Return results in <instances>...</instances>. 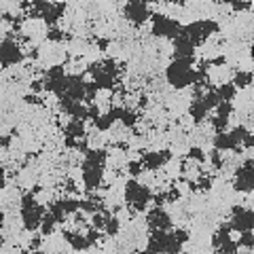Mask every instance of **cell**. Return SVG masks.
Instances as JSON below:
<instances>
[{
    "instance_id": "cell-11",
    "label": "cell",
    "mask_w": 254,
    "mask_h": 254,
    "mask_svg": "<svg viewBox=\"0 0 254 254\" xmlns=\"http://www.w3.org/2000/svg\"><path fill=\"white\" fill-rule=\"evenodd\" d=\"M214 148H218V150H235V153H237V146L233 144L231 136H229V133H225V131L214 136Z\"/></svg>"
},
{
    "instance_id": "cell-3",
    "label": "cell",
    "mask_w": 254,
    "mask_h": 254,
    "mask_svg": "<svg viewBox=\"0 0 254 254\" xmlns=\"http://www.w3.org/2000/svg\"><path fill=\"white\" fill-rule=\"evenodd\" d=\"M172 159V150L168 148H161V150H148V153H142L140 157V161L142 165H144L146 170H159V168H163L165 163H168Z\"/></svg>"
},
{
    "instance_id": "cell-14",
    "label": "cell",
    "mask_w": 254,
    "mask_h": 254,
    "mask_svg": "<svg viewBox=\"0 0 254 254\" xmlns=\"http://www.w3.org/2000/svg\"><path fill=\"white\" fill-rule=\"evenodd\" d=\"M216 110H218V117H222V119H229V115H233L235 106H233V102H218Z\"/></svg>"
},
{
    "instance_id": "cell-1",
    "label": "cell",
    "mask_w": 254,
    "mask_h": 254,
    "mask_svg": "<svg viewBox=\"0 0 254 254\" xmlns=\"http://www.w3.org/2000/svg\"><path fill=\"white\" fill-rule=\"evenodd\" d=\"M165 78L174 89H185V87L193 85V68H189L180 62H174L165 70Z\"/></svg>"
},
{
    "instance_id": "cell-4",
    "label": "cell",
    "mask_w": 254,
    "mask_h": 254,
    "mask_svg": "<svg viewBox=\"0 0 254 254\" xmlns=\"http://www.w3.org/2000/svg\"><path fill=\"white\" fill-rule=\"evenodd\" d=\"M23 60V51L17 47L15 41H4L2 43V68H11L17 66V64Z\"/></svg>"
},
{
    "instance_id": "cell-10",
    "label": "cell",
    "mask_w": 254,
    "mask_h": 254,
    "mask_svg": "<svg viewBox=\"0 0 254 254\" xmlns=\"http://www.w3.org/2000/svg\"><path fill=\"white\" fill-rule=\"evenodd\" d=\"M187 113L190 115V119H193L195 125H197V123H203L205 121V117H208V108H205L201 102H190V106H189Z\"/></svg>"
},
{
    "instance_id": "cell-8",
    "label": "cell",
    "mask_w": 254,
    "mask_h": 254,
    "mask_svg": "<svg viewBox=\"0 0 254 254\" xmlns=\"http://www.w3.org/2000/svg\"><path fill=\"white\" fill-rule=\"evenodd\" d=\"M233 220H231V225H233V231H252V222H254V214L252 210H242V212H237V214H231Z\"/></svg>"
},
{
    "instance_id": "cell-17",
    "label": "cell",
    "mask_w": 254,
    "mask_h": 254,
    "mask_svg": "<svg viewBox=\"0 0 254 254\" xmlns=\"http://www.w3.org/2000/svg\"><path fill=\"white\" fill-rule=\"evenodd\" d=\"M62 203V208L66 210V214H74L78 210V201L76 199H58Z\"/></svg>"
},
{
    "instance_id": "cell-20",
    "label": "cell",
    "mask_w": 254,
    "mask_h": 254,
    "mask_svg": "<svg viewBox=\"0 0 254 254\" xmlns=\"http://www.w3.org/2000/svg\"><path fill=\"white\" fill-rule=\"evenodd\" d=\"M231 6H233L235 11H248L252 4L250 2H231Z\"/></svg>"
},
{
    "instance_id": "cell-18",
    "label": "cell",
    "mask_w": 254,
    "mask_h": 254,
    "mask_svg": "<svg viewBox=\"0 0 254 254\" xmlns=\"http://www.w3.org/2000/svg\"><path fill=\"white\" fill-rule=\"evenodd\" d=\"M172 235L176 237V242H180V244H187L189 242V233L185 231V229H174Z\"/></svg>"
},
{
    "instance_id": "cell-19",
    "label": "cell",
    "mask_w": 254,
    "mask_h": 254,
    "mask_svg": "<svg viewBox=\"0 0 254 254\" xmlns=\"http://www.w3.org/2000/svg\"><path fill=\"white\" fill-rule=\"evenodd\" d=\"M240 246H244V248H250V250H252V231H242Z\"/></svg>"
},
{
    "instance_id": "cell-6",
    "label": "cell",
    "mask_w": 254,
    "mask_h": 254,
    "mask_svg": "<svg viewBox=\"0 0 254 254\" xmlns=\"http://www.w3.org/2000/svg\"><path fill=\"white\" fill-rule=\"evenodd\" d=\"M148 4L146 2H127L125 4V17L136 26H142L148 19Z\"/></svg>"
},
{
    "instance_id": "cell-13",
    "label": "cell",
    "mask_w": 254,
    "mask_h": 254,
    "mask_svg": "<svg viewBox=\"0 0 254 254\" xmlns=\"http://www.w3.org/2000/svg\"><path fill=\"white\" fill-rule=\"evenodd\" d=\"M216 91L220 95V102H233L235 100V85L233 83H222L216 87Z\"/></svg>"
},
{
    "instance_id": "cell-7",
    "label": "cell",
    "mask_w": 254,
    "mask_h": 254,
    "mask_svg": "<svg viewBox=\"0 0 254 254\" xmlns=\"http://www.w3.org/2000/svg\"><path fill=\"white\" fill-rule=\"evenodd\" d=\"M146 225L150 229H163V231H172V218L168 212H163L161 208H155L148 212Z\"/></svg>"
},
{
    "instance_id": "cell-16",
    "label": "cell",
    "mask_w": 254,
    "mask_h": 254,
    "mask_svg": "<svg viewBox=\"0 0 254 254\" xmlns=\"http://www.w3.org/2000/svg\"><path fill=\"white\" fill-rule=\"evenodd\" d=\"M113 123H115V119L110 117V115H102L98 121H95V125H98V129H100V131L110 129V127H113Z\"/></svg>"
},
{
    "instance_id": "cell-2",
    "label": "cell",
    "mask_w": 254,
    "mask_h": 254,
    "mask_svg": "<svg viewBox=\"0 0 254 254\" xmlns=\"http://www.w3.org/2000/svg\"><path fill=\"white\" fill-rule=\"evenodd\" d=\"M180 30L182 28L176 19H170L168 15H153V36L155 38H172V41H176Z\"/></svg>"
},
{
    "instance_id": "cell-5",
    "label": "cell",
    "mask_w": 254,
    "mask_h": 254,
    "mask_svg": "<svg viewBox=\"0 0 254 254\" xmlns=\"http://www.w3.org/2000/svg\"><path fill=\"white\" fill-rule=\"evenodd\" d=\"M233 176H235V180H233L235 193H252V189H254V174H252V170L237 168Z\"/></svg>"
},
{
    "instance_id": "cell-15",
    "label": "cell",
    "mask_w": 254,
    "mask_h": 254,
    "mask_svg": "<svg viewBox=\"0 0 254 254\" xmlns=\"http://www.w3.org/2000/svg\"><path fill=\"white\" fill-rule=\"evenodd\" d=\"M250 83H252V72H237L235 74V81H233L235 87H242V89H246V85H250Z\"/></svg>"
},
{
    "instance_id": "cell-9",
    "label": "cell",
    "mask_w": 254,
    "mask_h": 254,
    "mask_svg": "<svg viewBox=\"0 0 254 254\" xmlns=\"http://www.w3.org/2000/svg\"><path fill=\"white\" fill-rule=\"evenodd\" d=\"M102 174H104V168H85L83 170V182L87 190H93L102 185Z\"/></svg>"
},
{
    "instance_id": "cell-12",
    "label": "cell",
    "mask_w": 254,
    "mask_h": 254,
    "mask_svg": "<svg viewBox=\"0 0 254 254\" xmlns=\"http://www.w3.org/2000/svg\"><path fill=\"white\" fill-rule=\"evenodd\" d=\"M64 131H66V136L83 138V136H85V123L81 121V119H72V121H70V125H68Z\"/></svg>"
}]
</instances>
